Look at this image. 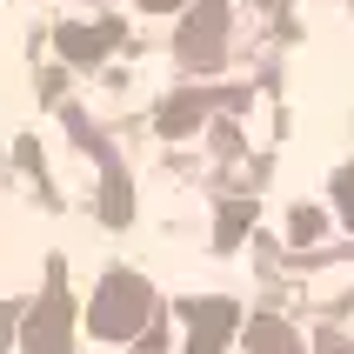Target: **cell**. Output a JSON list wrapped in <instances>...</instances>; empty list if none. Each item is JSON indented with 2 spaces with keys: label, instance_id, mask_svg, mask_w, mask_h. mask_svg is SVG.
<instances>
[{
  "label": "cell",
  "instance_id": "7a4b0ae2",
  "mask_svg": "<svg viewBox=\"0 0 354 354\" xmlns=\"http://www.w3.org/2000/svg\"><path fill=\"white\" fill-rule=\"evenodd\" d=\"M74 348V308H67V268H47V295L20 308V354H67Z\"/></svg>",
  "mask_w": 354,
  "mask_h": 354
},
{
  "label": "cell",
  "instance_id": "8992f818",
  "mask_svg": "<svg viewBox=\"0 0 354 354\" xmlns=\"http://www.w3.org/2000/svg\"><path fill=\"white\" fill-rule=\"evenodd\" d=\"M60 60L67 67H94L100 54H107V40H114V27H60Z\"/></svg>",
  "mask_w": 354,
  "mask_h": 354
},
{
  "label": "cell",
  "instance_id": "277c9868",
  "mask_svg": "<svg viewBox=\"0 0 354 354\" xmlns=\"http://www.w3.org/2000/svg\"><path fill=\"white\" fill-rule=\"evenodd\" d=\"M187 315V354H221L227 341L241 335V308L227 295H207V301H180Z\"/></svg>",
  "mask_w": 354,
  "mask_h": 354
},
{
  "label": "cell",
  "instance_id": "ba28073f",
  "mask_svg": "<svg viewBox=\"0 0 354 354\" xmlns=\"http://www.w3.org/2000/svg\"><path fill=\"white\" fill-rule=\"evenodd\" d=\"M127 201H134V187H127V174H120V167H107V180H100V221H127L134 214V207H127Z\"/></svg>",
  "mask_w": 354,
  "mask_h": 354
},
{
  "label": "cell",
  "instance_id": "6da1fadb",
  "mask_svg": "<svg viewBox=\"0 0 354 354\" xmlns=\"http://www.w3.org/2000/svg\"><path fill=\"white\" fill-rule=\"evenodd\" d=\"M160 321V295L147 288L140 274H107L94 288V301H87V328H94V341H134L140 328H154Z\"/></svg>",
  "mask_w": 354,
  "mask_h": 354
},
{
  "label": "cell",
  "instance_id": "30bf717a",
  "mask_svg": "<svg viewBox=\"0 0 354 354\" xmlns=\"http://www.w3.org/2000/svg\"><path fill=\"white\" fill-rule=\"evenodd\" d=\"M14 341H20V308L0 301V348H14Z\"/></svg>",
  "mask_w": 354,
  "mask_h": 354
},
{
  "label": "cell",
  "instance_id": "52a82bcc",
  "mask_svg": "<svg viewBox=\"0 0 354 354\" xmlns=\"http://www.w3.org/2000/svg\"><path fill=\"white\" fill-rule=\"evenodd\" d=\"M201 120H207V94H167V107H160V134L180 140V134H194Z\"/></svg>",
  "mask_w": 354,
  "mask_h": 354
},
{
  "label": "cell",
  "instance_id": "8fae6325",
  "mask_svg": "<svg viewBox=\"0 0 354 354\" xmlns=\"http://www.w3.org/2000/svg\"><path fill=\"white\" fill-rule=\"evenodd\" d=\"M147 7H154V14H167V7H180V0H147Z\"/></svg>",
  "mask_w": 354,
  "mask_h": 354
},
{
  "label": "cell",
  "instance_id": "3957f363",
  "mask_svg": "<svg viewBox=\"0 0 354 354\" xmlns=\"http://www.w3.org/2000/svg\"><path fill=\"white\" fill-rule=\"evenodd\" d=\"M174 54H180L187 74H214L221 60H227V7H221V0H201V7L180 14Z\"/></svg>",
  "mask_w": 354,
  "mask_h": 354
},
{
  "label": "cell",
  "instance_id": "5b68a950",
  "mask_svg": "<svg viewBox=\"0 0 354 354\" xmlns=\"http://www.w3.org/2000/svg\"><path fill=\"white\" fill-rule=\"evenodd\" d=\"M241 348H248V354H301V341H295V328H288V321L254 315L248 328H241Z\"/></svg>",
  "mask_w": 354,
  "mask_h": 354
},
{
  "label": "cell",
  "instance_id": "9c48e42d",
  "mask_svg": "<svg viewBox=\"0 0 354 354\" xmlns=\"http://www.w3.org/2000/svg\"><path fill=\"white\" fill-rule=\"evenodd\" d=\"M248 221H254V201H227L221 207V227H214V248H241Z\"/></svg>",
  "mask_w": 354,
  "mask_h": 354
}]
</instances>
